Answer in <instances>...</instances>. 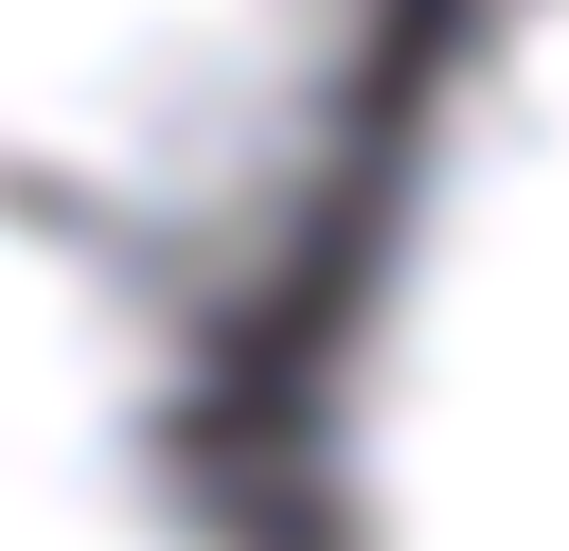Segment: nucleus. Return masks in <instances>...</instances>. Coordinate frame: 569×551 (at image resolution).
Returning <instances> with one entry per match:
<instances>
[{
	"label": "nucleus",
	"instance_id": "3",
	"mask_svg": "<svg viewBox=\"0 0 569 551\" xmlns=\"http://www.w3.org/2000/svg\"><path fill=\"white\" fill-rule=\"evenodd\" d=\"M196 320L0 213V551H249L178 444Z\"/></svg>",
	"mask_w": 569,
	"mask_h": 551
},
{
	"label": "nucleus",
	"instance_id": "1",
	"mask_svg": "<svg viewBox=\"0 0 569 551\" xmlns=\"http://www.w3.org/2000/svg\"><path fill=\"white\" fill-rule=\"evenodd\" d=\"M320 551H569V0L445 18L320 355Z\"/></svg>",
	"mask_w": 569,
	"mask_h": 551
},
{
	"label": "nucleus",
	"instance_id": "2",
	"mask_svg": "<svg viewBox=\"0 0 569 551\" xmlns=\"http://www.w3.org/2000/svg\"><path fill=\"white\" fill-rule=\"evenodd\" d=\"M373 36L391 0H0V213L213 320L302 249Z\"/></svg>",
	"mask_w": 569,
	"mask_h": 551
}]
</instances>
